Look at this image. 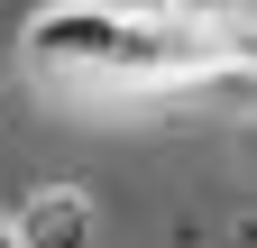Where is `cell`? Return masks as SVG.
<instances>
[{
    "mask_svg": "<svg viewBox=\"0 0 257 248\" xmlns=\"http://www.w3.org/2000/svg\"><path fill=\"white\" fill-rule=\"evenodd\" d=\"M110 28H119V0H46V10H28V28H19V55L37 74H101Z\"/></svg>",
    "mask_w": 257,
    "mask_h": 248,
    "instance_id": "6da1fadb",
    "label": "cell"
},
{
    "mask_svg": "<svg viewBox=\"0 0 257 248\" xmlns=\"http://www.w3.org/2000/svg\"><path fill=\"white\" fill-rule=\"evenodd\" d=\"M19 248H92V193L83 184H37L19 211H10Z\"/></svg>",
    "mask_w": 257,
    "mask_h": 248,
    "instance_id": "7a4b0ae2",
    "label": "cell"
},
{
    "mask_svg": "<svg viewBox=\"0 0 257 248\" xmlns=\"http://www.w3.org/2000/svg\"><path fill=\"white\" fill-rule=\"evenodd\" d=\"M147 10L175 19V28H202V37H220V46L248 55V0H147Z\"/></svg>",
    "mask_w": 257,
    "mask_h": 248,
    "instance_id": "3957f363",
    "label": "cell"
},
{
    "mask_svg": "<svg viewBox=\"0 0 257 248\" xmlns=\"http://www.w3.org/2000/svg\"><path fill=\"white\" fill-rule=\"evenodd\" d=\"M0 248H19V230H10V211H0Z\"/></svg>",
    "mask_w": 257,
    "mask_h": 248,
    "instance_id": "277c9868",
    "label": "cell"
}]
</instances>
